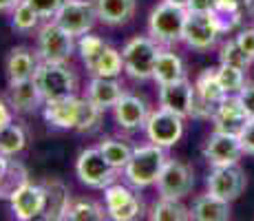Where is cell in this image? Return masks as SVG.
Listing matches in <instances>:
<instances>
[{
    "label": "cell",
    "instance_id": "cell-45",
    "mask_svg": "<svg viewBox=\"0 0 254 221\" xmlns=\"http://www.w3.org/2000/svg\"><path fill=\"white\" fill-rule=\"evenodd\" d=\"M246 11H248V16L254 20V0H246Z\"/></svg>",
    "mask_w": 254,
    "mask_h": 221
},
{
    "label": "cell",
    "instance_id": "cell-12",
    "mask_svg": "<svg viewBox=\"0 0 254 221\" xmlns=\"http://www.w3.org/2000/svg\"><path fill=\"white\" fill-rule=\"evenodd\" d=\"M248 186V177L243 173V168L239 164L230 166H217V168L210 170L208 179H206V188L208 193L217 195V197L234 201L243 195Z\"/></svg>",
    "mask_w": 254,
    "mask_h": 221
},
{
    "label": "cell",
    "instance_id": "cell-19",
    "mask_svg": "<svg viewBox=\"0 0 254 221\" xmlns=\"http://www.w3.org/2000/svg\"><path fill=\"white\" fill-rule=\"evenodd\" d=\"M40 56L38 51L29 47H13L7 53V60H4V73H7V82H22V80H31L36 75L38 67H40Z\"/></svg>",
    "mask_w": 254,
    "mask_h": 221
},
{
    "label": "cell",
    "instance_id": "cell-31",
    "mask_svg": "<svg viewBox=\"0 0 254 221\" xmlns=\"http://www.w3.org/2000/svg\"><path fill=\"white\" fill-rule=\"evenodd\" d=\"M29 181V173L24 168L22 161L18 159H9V166H7V173H4L2 181H0V199H11V195L16 193L18 188Z\"/></svg>",
    "mask_w": 254,
    "mask_h": 221
},
{
    "label": "cell",
    "instance_id": "cell-16",
    "mask_svg": "<svg viewBox=\"0 0 254 221\" xmlns=\"http://www.w3.org/2000/svg\"><path fill=\"white\" fill-rule=\"evenodd\" d=\"M159 106L175 115L184 117H192V100H194V84H190L188 80H177L170 82V84H162L159 86Z\"/></svg>",
    "mask_w": 254,
    "mask_h": 221
},
{
    "label": "cell",
    "instance_id": "cell-29",
    "mask_svg": "<svg viewBox=\"0 0 254 221\" xmlns=\"http://www.w3.org/2000/svg\"><path fill=\"white\" fill-rule=\"evenodd\" d=\"M106 49H109V44L102 40L100 36H89V33L80 36L77 51H80V58H82V62H84V67H86V71L89 73L95 71L97 62L102 60V56H104Z\"/></svg>",
    "mask_w": 254,
    "mask_h": 221
},
{
    "label": "cell",
    "instance_id": "cell-10",
    "mask_svg": "<svg viewBox=\"0 0 254 221\" xmlns=\"http://www.w3.org/2000/svg\"><path fill=\"white\" fill-rule=\"evenodd\" d=\"M144 131H146L148 142L162 146V148H170V146L177 144L184 135V117L175 115V113L159 106L157 111H150Z\"/></svg>",
    "mask_w": 254,
    "mask_h": 221
},
{
    "label": "cell",
    "instance_id": "cell-37",
    "mask_svg": "<svg viewBox=\"0 0 254 221\" xmlns=\"http://www.w3.org/2000/svg\"><path fill=\"white\" fill-rule=\"evenodd\" d=\"M102 113H104V111H102L100 106H95L91 100L82 97V100H80V115H77L75 131L77 133H89V131H93L97 124H100Z\"/></svg>",
    "mask_w": 254,
    "mask_h": 221
},
{
    "label": "cell",
    "instance_id": "cell-38",
    "mask_svg": "<svg viewBox=\"0 0 254 221\" xmlns=\"http://www.w3.org/2000/svg\"><path fill=\"white\" fill-rule=\"evenodd\" d=\"M27 2L40 13L42 20H53V16L58 13L64 0H27Z\"/></svg>",
    "mask_w": 254,
    "mask_h": 221
},
{
    "label": "cell",
    "instance_id": "cell-41",
    "mask_svg": "<svg viewBox=\"0 0 254 221\" xmlns=\"http://www.w3.org/2000/svg\"><path fill=\"white\" fill-rule=\"evenodd\" d=\"M219 0H188L186 9L188 11H197V13H214L217 11Z\"/></svg>",
    "mask_w": 254,
    "mask_h": 221
},
{
    "label": "cell",
    "instance_id": "cell-9",
    "mask_svg": "<svg viewBox=\"0 0 254 221\" xmlns=\"http://www.w3.org/2000/svg\"><path fill=\"white\" fill-rule=\"evenodd\" d=\"M53 20L75 38L84 36L91 31L97 20L95 0H64L62 7L58 9V13L53 16Z\"/></svg>",
    "mask_w": 254,
    "mask_h": 221
},
{
    "label": "cell",
    "instance_id": "cell-21",
    "mask_svg": "<svg viewBox=\"0 0 254 221\" xmlns=\"http://www.w3.org/2000/svg\"><path fill=\"white\" fill-rule=\"evenodd\" d=\"M80 100L82 97L73 95V97H66V100L45 102V120L51 126H56V129L75 131L77 115H80Z\"/></svg>",
    "mask_w": 254,
    "mask_h": 221
},
{
    "label": "cell",
    "instance_id": "cell-7",
    "mask_svg": "<svg viewBox=\"0 0 254 221\" xmlns=\"http://www.w3.org/2000/svg\"><path fill=\"white\" fill-rule=\"evenodd\" d=\"M223 33V27L219 22L217 13H197L188 11L184 24V38L190 49L194 51H210L219 42V36Z\"/></svg>",
    "mask_w": 254,
    "mask_h": 221
},
{
    "label": "cell",
    "instance_id": "cell-17",
    "mask_svg": "<svg viewBox=\"0 0 254 221\" xmlns=\"http://www.w3.org/2000/svg\"><path fill=\"white\" fill-rule=\"evenodd\" d=\"M148 115H150V111H148L146 100L139 95H133V93H124L117 100V104L113 106V117H115L117 126L124 131L144 129Z\"/></svg>",
    "mask_w": 254,
    "mask_h": 221
},
{
    "label": "cell",
    "instance_id": "cell-44",
    "mask_svg": "<svg viewBox=\"0 0 254 221\" xmlns=\"http://www.w3.org/2000/svg\"><path fill=\"white\" fill-rule=\"evenodd\" d=\"M20 0H0V13H11Z\"/></svg>",
    "mask_w": 254,
    "mask_h": 221
},
{
    "label": "cell",
    "instance_id": "cell-35",
    "mask_svg": "<svg viewBox=\"0 0 254 221\" xmlns=\"http://www.w3.org/2000/svg\"><path fill=\"white\" fill-rule=\"evenodd\" d=\"M217 77H219V84L223 86V91H226L228 95H237V93H241V88L246 86V71H243V69L219 65Z\"/></svg>",
    "mask_w": 254,
    "mask_h": 221
},
{
    "label": "cell",
    "instance_id": "cell-14",
    "mask_svg": "<svg viewBox=\"0 0 254 221\" xmlns=\"http://www.w3.org/2000/svg\"><path fill=\"white\" fill-rule=\"evenodd\" d=\"M104 206L109 219L115 221H133L141 217L144 213V204L128 186L122 184H111L109 188H104Z\"/></svg>",
    "mask_w": 254,
    "mask_h": 221
},
{
    "label": "cell",
    "instance_id": "cell-40",
    "mask_svg": "<svg viewBox=\"0 0 254 221\" xmlns=\"http://www.w3.org/2000/svg\"><path fill=\"white\" fill-rule=\"evenodd\" d=\"M237 42L241 44V49L248 53V56L254 60V27H246L239 31L237 36Z\"/></svg>",
    "mask_w": 254,
    "mask_h": 221
},
{
    "label": "cell",
    "instance_id": "cell-2",
    "mask_svg": "<svg viewBox=\"0 0 254 221\" xmlns=\"http://www.w3.org/2000/svg\"><path fill=\"white\" fill-rule=\"evenodd\" d=\"M186 16H188L186 7H177V4H170L162 0L148 16V24H146L148 36L159 47H173V44L182 42Z\"/></svg>",
    "mask_w": 254,
    "mask_h": 221
},
{
    "label": "cell",
    "instance_id": "cell-8",
    "mask_svg": "<svg viewBox=\"0 0 254 221\" xmlns=\"http://www.w3.org/2000/svg\"><path fill=\"white\" fill-rule=\"evenodd\" d=\"M228 97L223 86L219 84L217 69H203L194 80L192 117L194 120H212V113Z\"/></svg>",
    "mask_w": 254,
    "mask_h": 221
},
{
    "label": "cell",
    "instance_id": "cell-34",
    "mask_svg": "<svg viewBox=\"0 0 254 221\" xmlns=\"http://www.w3.org/2000/svg\"><path fill=\"white\" fill-rule=\"evenodd\" d=\"M219 62L248 71V67L252 65V58L241 49V44L237 42V38H230V40H226L221 44V49H219Z\"/></svg>",
    "mask_w": 254,
    "mask_h": 221
},
{
    "label": "cell",
    "instance_id": "cell-11",
    "mask_svg": "<svg viewBox=\"0 0 254 221\" xmlns=\"http://www.w3.org/2000/svg\"><path fill=\"white\" fill-rule=\"evenodd\" d=\"M155 186H157L159 197H168V199L188 197V195L192 193V186H194L192 168L179 159H168Z\"/></svg>",
    "mask_w": 254,
    "mask_h": 221
},
{
    "label": "cell",
    "instance_id": "cell-24",
    "mask_svg": "<svg viewBox=\"0 0 254 221\" xmlns=\"http://www.w3.org/2000/svg\"><path fill=\"white\" fill-rule=\"evenodd\" d=\"M190 219L194 221H226L230 219V201L212 193L199 195L190 206Z\"/></svg>",
    "mask_w": 254,
    "mask_h": 221
},
{
    "label": "cell",
    "instance_id": "cell-23",
    "mask_svg": "<svg viewBox=\"0 0 254 221\" xmlns=\"http://www.w3.org/2000/svg\"><path fill=\"white\" fill-rule=\"evenodd\" d=\"M97 20L109 27H122L130 22L137 11V0H95Z\"/></svg>",
    "mask_w": 254,
    "mask_h": 221
},
{
    "label": "cell",
    "instance_id": "cell-22",
    "mask_svg": "<svg viewBox=\"0 0 254 221\" xmlns=\"http://www.w3.org/2000/svg\"><path fill=\"white\" fill-rule=\"evenodd\" d=\"M124 86L115 80V77H100V75H93L91 82L86 84V100H91L95 106H100L102 111L106 109H113L117 104L122 95H124Z\"/></svg>",
    "mask_w": 254,
    "mask_h": 221
},
{
    "label": "cell",
    "instance_id": "cell-25",
    "mask_svg": "<svg viewBox=\"0 0 254 221\" xmlns=\"http://www.w3.org/2000/svg\"><path fill=\"white\" fill-rule=\"evenodd\" d=\"M184 77H186L184 60L175 51H170L168 47H164L157 56V62H155L153 80L162 86V84H170V82L184 80Z\"/></svg>",
    "mask_w": 254,
    "mask_h": 221
},
{
    "label": "cell",
    "instance_id": "cell-28",
    "mask_svg": "<svg viewBox=\"0 0 254 221\" xmlns=\"http://www.w3.org/2000/svg\"><path fill=\"white\" fill-rule=\"evenodd\" d=\"M150 221H186L190 219V208H186L182 199H168L159 197L148 210Z\"/></svg>",
    "mask_w": 254,
    "mask_h": 221
},
{
    "label": "cell",
    "instance_id": "cell-39",
    "mask_svg": "<svg viewBox=\"0 0 254 221\" xmlns=\"http://www.w3.org/2000/svg\"><path fill=\"white\" fill-rule=\"evenodd\" d=\"M239 140H241V144H243V153L254 157V117H248L243 131L239 133Z\"/></svg>",
    "mask_w": 254,
    "mask_h": 221
},
{
    "label": "cell",
    "instance_id": "cell-46",
    "mask_svg": "<svg viewBox=\"0 0 254 221\" xmlns=\"http://www.w3.org/2000/svg\"><path fill=\"white\" fill-rule=\"evenodd\" d=\"M166 2L177 4V7H186V4H188V0H166Z\"/></svg>",
    "mask_w": 254,
    "mask_h": 221
},
{
    "label": "cell",
    "instance_id": "cell-36",
    "mask_svg": "<svg viewBox=\"0 0 254 221\" xmlns=\"http://www.w3.org/2000/svg\"><path fill=\"white\" fill-rule=\"evenodd\" d=\"M124 71V60H122V51L109 47L102 56V60L97 62L95 71L91 75H100V77H117L120 73Z\"/></svg>",
    "mask_w": 254,
    "mask_h": 221
},
{
    "label": "cell",
    "instance_id": "cell-32",
    "mask_svg": "<svg viewBox=\"0 0 254 221\" xmlns=\"http://www.w3.org/2000/svg\"><path fill=\"white\" fill-rule=\"evenodd\" d=\"M27 146V133L20 124H9L0 131V153L7 157H16L18 153H22Z\"/></svg>",
    "mask_w": 254,
    "mask_h": 221
},
{
    "label": "cell",
    "instance_id": "cell-13",
    "mask_svg": "<svg viewBox=\"0 0 254 221\" xmlns=\"http://www.w3.org/2000/svg\"><path fill=\"white\" fill-rule=\"evenodd\" d=\"M9 204H11L16 219H20V221L42 219V215L47 210V186L24 181L20 188L11 195Z\"/></svg>",
    "mask_w": 254,
    "mask_h": 221
},
{
    "label": "cell",
    "instance_id": "cell-3",
    "mask_svg": "<svg viewBox=\"0 0 254 221\" xmlns=\"http://www.w3.org/2000/svg\"><path fill=\"white\" fill-rule=\"evenodd\" d=\"M33 80L40 88L45 102L66 100L77 91V75L66 62H40Z\"/></svg>",
    "mask_w": 254,
    "mask_h": 221
},
{
    "label": "cell",
    "instance_id": "cell-4",
    "mask_svg": "<svg viewBox=\"0 0 254 221\" xmlns=\"http://www.w3.org/2000/svg\"><path fill=\"white\" fill-rule=\"evenodd\" d=\"M159 44L150 36H135L122 47V60H124V71L128 77L137 82L153 80L155 62L159 56Z\"/></svg>",
    "mask_w": 254,
    "mask_h": 221
},
{
    "label": "cell",
    "instance_id": "cell-42",
    "mask_svg": "<svg viewBox=\"0 0 254 221\" xmlns=\"http://www.w3.org/2000/svg\"><path fill=\"white\" fill-rule=\"evenodd\" d=\"M239 97H241V102H243V106H246L248 115L254 117V80L252 82H246V86L241 88Z\"/></svg>",
    "mask_w": 254,
    "mask_h": 221
},
{
    "label": "cell",
    "instance_id": "cell-43",
    "mask_svg": "<svg viewBox=\"0 0 254 221\" xmlns=\"http://www.w3.org/2000/svg\"><path fill=\"white\" fill-rule=\"evenodd\" d=\"M13 122V109L9 106V102H4L2 97H0V131L4 129V126H9Z\"/></svg>",
    "mask_w": 254,
    "mask_h": 221
},
{
    "label": "cell",
    "instance_id": "cell-1",
    "mask_svg": "<svg viewBox=\"0 0 254 221\" xmlns=\"http://www.w3.org/2000/svg\"><path fill=\"white\" fill-rule=\"evenodd\" d=\"M166 161H168V155L162 146L153 144V142L137 146V148H133L128 164L124 166V177L133 188H148V186L157 184Z\"/></svg>",
    "mask_w": 254,
    "mask_h": 221
},
{
    "label": "cell",
    "instance_id": "cell-15",
    "mask_svg": "<svg viewBox=\"0 0 254 221\" xmlns=\"http://www.w3.org/2000/svg\"><path fill=\"white\" fill-rule=\"evenodd\" d=\"M201 153L212 168L239 164V159L246 155L239 135H230V133H221V131H214L212 135L208 137Z\"/></svg>",
    "mask_w": 254,
    "mask_h": 221
},
{
    "label": "cell",
    "instance_id": "cell-26",
    "mask_svg": "<svg viewBox=\"0 0 254 221\" xmlns=\"http://www.w3.org/2000/svg\"><path fill=\"white\" fill-rule=\"evenodd\" d=\"M109 217L106 213V206L97 204L93 199H84V197H73L66 204L64 210V217L62 219H69V221H102Z\"/></svg>",
    "mask_w": 254,
    "mask_h": 221
},
{
    "label": "cell",
    "instance_id": "cell-20",
    "mask_svg": "<svg viewBox=\"0 0 254 221\" xmlns=\"http://www.w3.org/2000/svg\"><path fill=\"white\" fill-rule=\"evenodd\" d=\"M7 102L13 109V113H33L45 104V97H42L36 80L31 77V80H22V82L9 84Z\"/></svg>",
    "mask_w": 254,
    "mask_h": 221
},
{
    "label": "cell",
    "instance_id": "cell-33",
    "mask_svg": "<svg viewBox=\"0 0 254 221\" xmlns=\"http://www.w3.org/2000/svg\"><path fill=\"white\" fill-rule=\"evenodd\" d=\"M40 20H42L40 13H38L27 0H20V2L16 4V9L11 11V27L20 33H29V31H33V29H38Z\"/></svg>",
    "mask_w": 254,
    "mask_h": 221
},
{
    "label": "cell",
    "instance_id": "cell-5",
    "mask_svg": "<svg viewBox=\"0 0 254 221\" xmlns=\"http://www.w3.org/2000/svg\"><path fill=\"white\" fill-rule=\"evenodd\" d=\"M36 51L42 62H69L71 53L75 51V36L56 20H47L38 31Z\"/></svg>",
    "mask_w": 254,
    "mask_h": 221
},
{
    "label": "cell",
    "instance_id": "cell-6",
    "mask_svg": "<svg viewBox=\"0 0 254 221\" xmlns=\"http://www.w3.org/2000/svg\"><path fill=\"white\" fill-rule=\"evenodd\" d=\"M75 173L77 179L93 190L109 188L117 179V168L113 164H109V159L102 155V150L97 146L82 150L75 161Z\"/></svg>",
    "mask_w": 254,
    "mask_h": 221
},
{
    "label": "cell",
    "instance_id": "cell-30",
    "mask_svg": "<svg viewBox=\"0 0 254 221\" xmlns=\"http://www.w3.org/2000/svg\"><path fill=\"white\" fill-rule=\"evenodd\" d=\"M97 148L102 150V155L109 159V164H113L117 170H124V166L128 164L130 155H133V148H130L126 142L115 140V137H106L97 144Z\"/></svg>",
    "mask_w": 254,
    "mask_h": 221
},
{
    "label": "cell",
    "instance_id": "cell-27",
    "mask_svg": "<svg viewBox=\"0 0 254 221\" xmlns=\"http://www.w3.org/2000/svg\"><path fill=\"white\" fill-rule=\"evenodd\" d=\"M45 186H47V210H45V215H42V219L60 221L64 217V210L71 199V193H69V188L58 179H47Z\"/></svg>",
    "mask_w": 254,
    "mask_h": 221
},
{
    "label": "cell",
    "instance_id": "cell-18",
    "mask_svg": "<svg viewBox=\"0 0 254 221\" xmlns=\"http://www.w3.org/2000/svg\"><path fill=\"white\" fill-rule=\"evenodd\" d=\"M248 111L243 106L241 97L237 95H228L221 104L217 106V111L212 113V124L214 131H221V133H230V135H239L243 131L248 122Z\"/></svg>",
    "mask_w": 254,
    "mask_h": 221
}]
</instances>
